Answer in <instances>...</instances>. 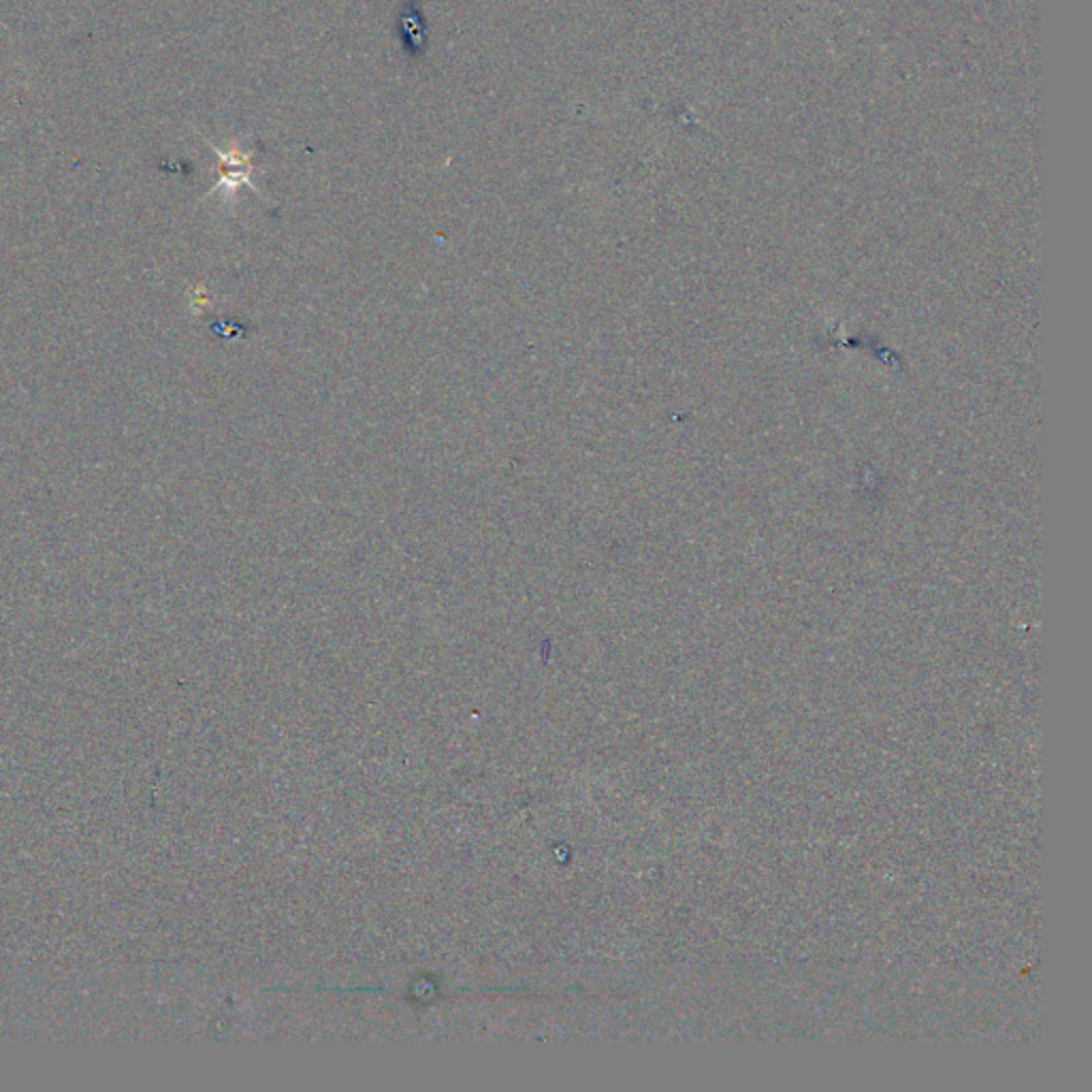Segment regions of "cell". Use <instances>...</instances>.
I'll return each mask as SVG.
<instances>
[{
    "mask_svg": "<svg viewBox=\"0 0 1092 1092\" xmlns=\"http://www.w3.org/2000/svg\"><path fill=\"white\" fill-rule=\"evenodd\" d=\"M220 159L225 160V182L229 186H237V183H248V175H250V159L245 156L244 152H229V154H220Z\"/></svg>",
    "mask_w": 1092,
    "mask_h": 1092,
    "instance_id": "cell-1",
    "label": "cell"
}]
</instances>
